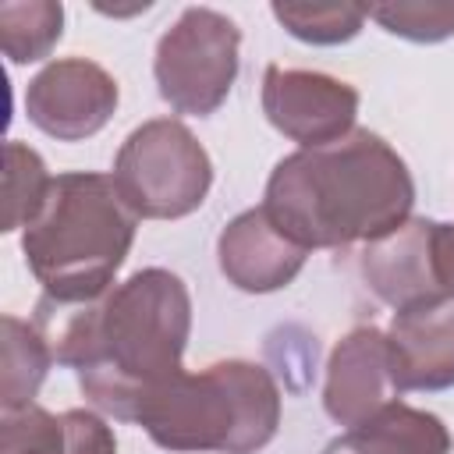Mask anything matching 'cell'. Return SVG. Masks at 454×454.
I'll list each match as a JSON object with an SVG mask.
<instances>
[{"label":"cell","instance_id":"1","mask_svg":"<svg viewBox=\"0 0 454 454\" xmlns=\"http://www.w3.org/2000/svg\"><path fill=\"white\" fill-rule=\"evenodd\" d=\"M35 326L96 408L135 422L142 404L184 372L192 298L177 273L149 266L89 305L43 298Z\"/></svg>","mask_w":454,"mask_h":454},{"label":"cell","instance_id":"2","mask_svg":"<svg viewBox=\"0 0 454 454\" xmlns=\"http://www.w3.org/2000/svg\"><path fill=\"white\" fill-rule=\"evenodd\" d=\"M415 202L408 163L372 131L284 156L262 209L301 248H344L397 231Z\"/></svg>","mask_w":454,"mask_h":454},{"label":"cell","instance_id":"3","mask_svg":"<svg viewBox=\"0 0 454 454\" xmlns=\"http://www.w3.org/2000/svg\"><path fill=\"white\" fill-rule=\"evenodd\" d=\"M135 213L114 177L92 170L57 174L35 220L21 234V252L46 298L89 305L114 287L135 241Z\"/></svg>","mask_w":454,"mask_h":454},{"label":"cell","instance_id":"4","mask_svg":"<svg viewBox=\"0 0 454 454\" xmlns=\"http://www.w3.org/2000/svg\"><path fill=\"white\" fill-rule=\"evenodd\" d=\"M153 443L181 454H255L280 426L277 380L255 362H213L174 376L135 419Z\"/></svg>","mask_w":454,"mask_h":454},{"label":"cell","instance_id":"5","mask_svg":"<svg viewBox=\"0 0 454 454\" xmlns=\"http://www.w3.org/2000/svg\"><path fill=\"white\" fill-rule=\"evenodd\" d=\"M110 177L135 216L177 220L206 202L213 163L181 121L156 117L138 124L121 142Z\"/></svg>","mask_w":454,"mask_h":454},{"label":"cell","instance_id":"6","mask_svg":"<svg viewBox=\"0 0 454 454\" xmlns=\"http://www.w3.org/2000/svg\"><path fill=\"white\" fill-rule=\"evenodd\" d=\"M241 28L213 7H184L160 35L153 74L163 103L177 114L209 117L238 78Z\"/></svg>","mask_w":454,"mask_h":454},{"label":"cell","instance_id":"7","mask_svg":"<svg viewBox=\"0 0 454 454\" xmlns=\"http://www.w3.org/2000/svg\"><path fill=\"white\" fill-rule=\"evenodd\" d=\"M262 114L280 135L301 149H316L355 131L358 92L323 71L270 64L262 74Z\"/></svg>","mask_w":454,"mask_h":454},{"label":"cell","instance_id":"8","mask_svg":"<svg viewBox=\"0 0 454 454\" xmlns=\"http://www.w3.org/2000/svg\"><path fill=\"white\" fill-rule=\"evenodd\" d=\"M117 99L121 92L106 67L85 57H64L28 82L25 114L43 135L57 142H82L114 117Z\"/></svg>","mask_w":454,"mask_h":454},{"label":"cell","instance_id":"9","mask_svg":"<svg viewBox=\"0 0 454 454\" xmlns=\"http://www.w3.org/2000/svg\"><path fill=\"white\" fill-rule=\"evenodd\" d=\"M397 394L390 376L387 333L376 326H355L337 340L326 362L323 408L337 426H358Z\"/></svg>","mask_w":454,"mask_h":454},{"label":"cell","instance_id":"10","mask_svg":"<svg viewBox=\"0 0 454 454\" xmlns=\"http://www.w3.org/2000/svg\"><path fill=\"white\" fill-rule=\"evenodd\" d=\"M309 248L291 241L262 206L238 213L216 238V262L227 284L248 294H270L287 287L301 266Z\"/></svg>","mask_w":454,"mask_h":454},{"label":"cell","instance_id":"11","mask_svg":"<svg viewBox=\"0 0 454 454\" xmlns=\"http://www.w3.org/2000/svg\"><path fill=\"white\" fill-rule=\"evenodd\" d=\"M387 348L397 394L454 387V298L394 312Z\"/></svg>","mask_w":454,"mask_h":454},{"label":"cell","instance_id":"12","mask_svg":"<svg viewBox=\"0 0 454 454\" xmlns=\"http://www.w3.org/2000/svg\"><path fill=\"white\" fill-rule=\"evenodd\" d=\"M433 227L436 220L408 216L397 231L369 241L362 252L358 266L369 291L397 312L443 298L433 270Z\"/></svg>","mask_w":454,"mask_h":454},{"label":"cell","instance_id":"13","mask_svg":"<svg viewBox=\"0 0 454 454\" xmlns=\"http://www.w3.org/2000/svg\"><path fill=\"white\" fill-rule=\"evenodd\" d=\"M0 454H117V440L96 411L71 408L53 415L28 404L4 411Z\"/></svg>","mask_w":454,"mask_h":454},{"label":"cell","instance_id":"14","mask_svg":"<svg viewBox=\"0 0 454 454\" xmlns=\"http://www.w3.org/2000/svg\"><path fill=\"white\" fill-rule=\"evenodd\" d=\"M323 454H450V433L433 411L390 401L365 422L333 436Z\"/></svg>","mask_w":454,"mask_h":454},{"label":"cell","instance_id":"15","mask_svg":"<svg viewBox=\"0 0 454 454\" xmlns=\"http://www.w3.org/2000/svg\"><path fill=\"white\" fill-rule=\"evenodd\" d=\"M53 362V351L35 323H25L18 316H4V411H21L35 401L46 369Z\"/></svg>","mask_w":454,"mask_h":454},{"label":"cell","instance_id":"16","mask_svg":"<svg viewBox=\"0 0 454 454\" xmlns=\"http://www.w3.org/2000/svg\"><path fill=\"white\" fill-rule=\"evenodd\" d=\"M64 28V7L53 0L0 4V46L11 64H32L50 57Z\"/></svg>","mask_w":454,"mask_h":454},{"label":"cell","instance_id":"17","mask_svg":"<svg viewBox=\"0 0 454 454\" xmlns=\"http://www.w3.org/2000/svg\"><path fill=\"white\" fill-rule=\"evenodd\" d=\"M50 184L53 177L46 174L43 156L32 145L11 138L4 145V231L28 227L43 209Z\"/></svg>","mask_w":454,"mask_h":454},{"label":"cell","instance_id":"18","mask_svg":"<svg viewBox=\"0 0 454 454\" xmlns=\"http://www.w3.org/2000/svg\"><path fill=\"white\" fill-rule=\"evenodd\" d=\"M273 18L301 43L337 46L358 35L369 11L362 4H273Z\"/></svg>","mask_w":454,"mask_h":454},{"label":"cell","instance_id":"19","mask_svg":"<svg viewBox=\"0 0 454 454\" xmlns=\"http://www.w3.org/2000/svg\"><path fill=\"white\" fill-rule=\"evenodd\" d=\"M365 11L390 35L411 43H440L454 35V0H397V4H372Z\"/></svg>","mask_w":454,"mask_h":454},{"label":"cell","instance_id":"20","mask_svg":"<svg viewBox=\"0 0 454 454\" xmlns=\"http://www.w3.org/2000/svg\"><path fill=\"white\" fill-rule=\"evenodd\" d=\"M433 270H436V287L443 298H454V223L433 227Z\"/></svg>","mask_w":454,"mask_h":454}]
</instances>
